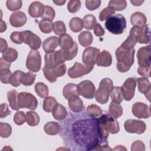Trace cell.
Returning <instances> with one entry per match:
<instances>
[{
	"label": "cell",
	"mask_w": 151,
	"mask_h": 151,
	"mask_svg": "<svg viewBox=\"0 0 151 151\" xmlns=\"http://www.w3.org/2000/svg\"><path fill=\"white\" fill-rule=\"evenodd\" d=\"M44 11V5L40 2H32L28 8V13L31 17H41Z\"/></svg>",
	"instance_id": "cell-20"
},
{
	"label": "cell",
	"mask_w": 151,
	"mask_h": 151,
	"mask_svg": "<svg viewBox=\"0 0 151 151\" xmlns=\"http://www.w3.org/2000/svg\"><path fill=\"white\" fill-rule=\"evenodd\" d=\"M53 2L57 5H63L65 3V1H53Z\"/></svg>",
	"instance_id": "cell-64"
},
{
	"label": "cell",
	"mask_w": 151,
	"mask_h": 151,
	"mask_svg": "<svg viewBox=\"0 0 151 151\" xmlns=\"http://www.w3.org/2000/svg\"><path fill=\"white\" fill-rule=\"evenodd\" d=\"M78 40L81 45L87 47L92 44L93 38L91 32L88 31H83L78 35Z\"/></svg>",
	"instance_id": "cell-28"
},
{
	"label": "cell",
	"mask_w": 151,
	"mask_h": 151,
	"mask_svg": "<svg viewBox=\"0 0 151 151\" xmlns=\"http://www.w3.org/2000/svg\"><path fill=\"white\" fill-rule=\"evenodd\" d=\"M63 55L65 61H68L73 60L77 55L78 52V45L76 42H74L73 46L68 50H63Z\"/></svg>",
	"instance_id": "cell-41"
},
{
	"label": "cell",
	"mask_w": 151,
	"mask_h": 151,
	"mask_svg": "<svg viewBox=\"0 0 151 151\" xmlns=\"http://www.w3.org/2000/svg\"><path fill=\"white\" fill-rule=\"evenodd\" d=\"M18 55V51L15 49L10 47L2 52V58L9 63L15 61L17 59Z\"/></svg>",
	"instance_id": "cell-31"
},
{
	"label": "cell",
	"mask_w": 151,
	"mask_h": 151,
	"mask_svg": "<svg viewBox=\"0 0 151 151\" xmlns=\"http://www.w3.org/2000/svg\"><path fill=\"white\" fill-rule=\"evenodd\" d=\"M55 12L53 8L50 6L45 5L44 6V11L41 16L42 19H48L52 21L55 17Z\"/></svg>",
	"instance_id": "cell-46"
},
{
	"label": "cell",
	"mask_w": 151,
	"mask_h": 151,
	"mask_svg": "<svg viewBox=\"0 0 151 151\" xmlns=\"http://www.w3.org/2000/svg\"><path fill=\"white\" fill-rule=\"evenodd\" d=\"M24 38V42L31 48V50H37L39 49L41 45V38L29 30L22 31Z\"/></svg>",
	"instance_id": "cell-13"
},
{
	"label": "cell",
	"mask_w": 151,
	"mask_h": 151,
	"mask_svg": "<svg viewBox=\"0 0 151 151\" xmlns=\"http://www.w3.org/2000/svg\"><path fill=\"white\" fill-rule=\"evenodd\" d=\"M133 114L139 119H147L150 116V107L148 105L142 102H136L132 108Z\"/></svg>",
	"instance_id": "cell-16"
},
{
	"label": "cell",
	"mask_w": 151,
	"mask_h": 151,
	"mask_svg": "<svg viewBox=\"0 0 151 151\" xmlns=\"http://www.w3.org/2000/svg\"><path fill=\"white\" fill-rule=\"evenodd\" d=\"M93 69V66L83 65L76 62L74 65L68 70V75L71 78H77L90 73Z\"/></svg>",
	"instance_id": "cell-10"
},
{
	"label": "cell",
	"mask_w": 151,
	"mask_h": 151,
	"mask_svg": "<svg viewBox=\"0 0 151 151\" xmlns=\"http://www.w3.org/2000/svg\"><path fill=\"white\" fill-rule=\"evenodd\" d=\"M18 104L19 108H27L30 110H35L38 106L36 97L31 93L21 92L18 96Z\"/></svg>",
	"instance_id": "cell-6"
},
{
	"label": "cell",
	"mask_w": 151,
	"mask_h": 151,
	"mask_svg": "<svg viewBox=\"0 0 151 151\" xmlns=\"http://www.w3.org/2000/svg\"><path fill=\"white\" fill-rule=\"evenodd\" d=\"M68 101L69 108L74 113H78L83 110V102L78 96L73 97Z\"/></svg>",
	"instance_id": "cell-25"
},
{
	"label": "cell",
	"mask_w": 151,
	"mask_h": 151,
	"mask_svg": "<svg viewBox=\"0 0 151 151\" xmlns=\"http://www.w3.org/2000/svg\"><path fill=\"white\" fill-rule=\"evenodd\" d=\"M12 132L11 126L6 123H0V135L3 138L8 137Z\"/></svg>",
	"instance_id": "cell-45"
},
{
	"label": "cell",
	"mask_w": 151,
	"mask_h": 151,
	"mask_svg": "<svg viewBox=\"0 0 151 151\" xmlns=\"http://www.w3.org/2000/svg\"><path fill=\"white\" fill-rule=\"evenodd\" d=\"M81 8V1L79 0H71L68 2L67 9L71 13H76Z\"/></svg>",
	"instance_id": "cell-49"
},
{
	"label": "cell",
	"mask_w": 151,
	"mask_h": 151,
	"mask_svg": "<svg viewBox=\"0 0 151 151\" xmlns=\"http://www.w3.org/2000/svg\"><path fill=\"white\" fill-rule=\"evenodd\" d=\"M124 127L125 130L128 133L140 134L145 132L146 125L143 121L136 119H129L125 121Z\"/></svg>",
	"instance_id": "cell-9"
},
{
	"label": "cell",
	"mask_w": 151,
	"mask_h": 151,
	"mask_svg": "<svg viewBox=\"0 0 151 151\" xmlns=\"http://www.w3.org/2000/svg\"><path fill=\"white\" fill-rule=\"evenodd\" d=\"M44 77L50 83H54L57 81V77L55 76L53 69L44 67L42 69Z\"/></svg>",
	"instance_id": "cell-48"
},
{
	"label": "cell",
	"mask_w": 151,
	"mask_h": 151,
	"mask_svg": "<svg viewBox=\"0 0 151 151\" xmlns=\"http://www.w3.org/2000/svg\"><path fill=\"white\" fill-rule=\"evenodd\" d=\"M35 77L36 74H34L31 71H29L28 73L23 72L21 78V83L25 86H31L34 83Z\"/></svg>",
	"instance_id": "cell-34"
},
{
	"label": "cell",
	"mask_w": 151,
	"mask_h": 151,
	"mask_svg": "<svg viewBox=\"0 0 151 151\" xmlns=\"http://www.w3.org/2000/svg\"><path fill=\"white\" fill-rule=\"evenodd\" d=\"M130 22L133 26L137 27H143L147 22L145 15L140 12H136L130 17Z\"/></svg>",
	"instance_id": "cell-23"
},
{
	"label": "cell",
	"mask_w": 151,
	"mask_h": 151,
	"mask_svg": "<svg viewBox=\"0 0 151 151\" xmlns=\"http://www.w3.org/2000/svg\"><path fill=\"white\" fill-rule=\"evenodd\" d=\"M57 103H58L54 97L52 96H48L45 97L43 101V104H42L43 110L45 111L48 113L51 112L54 107L55 106V105Z\"/></svg>",
	"instance_id": "cell-33"
},
{
	"label": "cell",
	"mask_w": 151,
	"mask_h": 151,
	"mask_svg": "<svg viewBox=\"0 0 151 151\" xmlns=\"http://www.w3.org/2000/svg\"><path fill=\"white\" fill-rule=\"evenodd\" d=\"M53 30L57 35H62L66 33V27L65 24L62 21H55L53 24Z\"/></svg>",
	"instance_id": "cell-43"
},
{
	"label": "cell",
	"mask_w": 151,
	"mask_h": 151,
	"mask_svg": "<svg viewBox=\"0 0 151 151\" xmlns=\"http://www.w3.org/2000/svg\"><path fill=\"white\" fill-rule=\"evenodd\" d=\"M86 111L88 115L91 117H98L102 114V110L96 104H90L87 106Z\"/></svg>",
	"instance_id": "cell-42"
},
{
	"label": "cell",
	"mask_w": 151,
	"mask_h": 151,
	"mask_svg": "<svg viewBox=\"0 0 151 151\" xmlns=\"http://www.w3.org/2000/svg\"><path fill=\"white\" fill-rule=\"evenodd\" d=\"M100 139L107 141L109 133L116 134L120 130V126L117 120L108 114H102L97 119Z\"/></svg>",
	"instance_id": "cell-1"
},
{
	"label": "cell",
	"mask_w": 151,
	"mask_h": 151,
	"mask_svg": "<svg viewBox=\"0 0 151 151\" xmlns=\"http://www.w3.org/2000/svg\"><path fill=\"white\" fill-rule=\"evenodd\" d=\"M6 29V25L5 24V22L4 21H3L1 19V28H0V32H3L4 31H5Z\"/></svg>",
	"instance_id": "cell-62"
},
{
	"label": "cell",
	"mask_w": 151,
	"mask_h": 151,
	"mask_svg": "<svg viewBox=\"0 0 151 151\" xmlns=\"http://www.w3.org/2000/svg\"><path fill=\"white\" fill-rule=\"evenodd\" d=\"M26 122L30 126H36L40 123V117L35 111H27L26 114Z\"/></svg>",
	"instance_id": "cell-36"
},
{
	"label": "cell",
	"mask_w": 151,
	"mask_h": 151,
	"mask_svg": "<svg viewBox=\"0 0 151 151\" xmlns=\"http://www.w3.org/2000/svg\"><path fill=\"white\" fill-rule=\"evenodd\" d=\"M9 23L14 27H21L27 21L26 15L22 11H17L12 13L9 17Z\"/></svg>",
	"instance_id": "cell-17"
},
{
	"label": "cell",
	"mask_w": 151,
	"mask_h": 151,
	"mask_svg": "<svg viewBox=\"0 0 151 151\" xmlns=\"http://www.w3.org/2000/svg\"><path fill=\"white\" fill-rule=\"evenodd\" d=\"M54 73L57 77L63 76L66 73V66L64 63L60 64L52 68Z\"/></svg>",
	"instance_id": "cell-54"
},
{
	"label": "cell",
	"mask_w": 151,
	"mask_h": 151,
	"mask_svg": "<svg viewBox=\"0 0 151 151\" xmlns=\"http://www.w3.org/2000/svg\"><path fill=\"white\" fill-rule=\"evenodd\" d=\"M61 129L60 124L55 122H49L44 126V130L49 135H56L58 134Z\"/></svg>",
	"instance_id": "cell-27"
},
{
	"label": "cell",
	"mask_w": 151,
	"mask_h": 151,
	"mask_svg": "<svg viewBox=\"0 0 151 151\" xmlns=\"http://www.w3.org/2000/svg\"><path fill=\"white\" fill-rule=\"evenodd\" d=\"M113 88L112 80L109 78H103L100 83L98 90L95 94V99L100 104H106L109 99L110 92Z\"/></svg>",
	"instance_id": "cell-4"
},
{
	"label": "cell",
	"mask_w": 151,
	"mask_h": 151,
	"mask_svg": "<svg viewBox=\"0 0 151 151\" xmlns=\"http://www.w3.org/2000/svg\"><path fill=\"white\" fill-rule=\"evenodd\" d=\"M41 57L38 51L31 50L27 57L26 67L27 69L33 73H37L41 69Z\"/></svg>",
	"instance_id": "cell-7"
},
{
	"label": "cell",
	"mask_w": 151,
	"mask_h": 151,
	"mask_svg": "<svg viewBox=\"0 0 151 151\" xmlns=\"http://www.w3.org/2000/svg\"><path fill=\"white\" fill-rule=\"evenodd\" d=\"M136 81L139 91L144 94L148 100L150 101L151 85L149 80L146 77H140L137 78Z\"/></svg>",
	"instance_id": "cell-18"
},
{
	"label": "cell",
	"mask_w": 151,
	"mask_h": 151,
	"mask_svg": "<svg viewBox=\"0 0 151 151\" xmlns=\"http://www.w3.org/2000/svg\"><path fill=\"white\" fill-rule=\"evenodd\" d=\"M144 1H130V2L134 6H140L143 3Z\"/></svg>",
	"instance_id": "cell-63"
},
{
	"label": "cell",
	"mask_w": 151,
	"mask_h": 151,
	"mask_svg": "<svg viewBox=\"0 0 151 151\" xmlns=\"http://www.w3.org/2000/svg\"><path fill=\"white\" fill-rule=\"evenodd\" d=\"M18 96L17 91L14 90L9 91L7 93V98L9 106L14 110H18L20 109L18 104Z\"/></svg>",
	"instance_id": "cell-29"
},
{
	"label": "cell",
	"mask_w": 151,
	"mask_h": 151,
	"mask_svg": "<svg viewBox=\"0 0 151 151\" xmlns=\"http://www.w3.org/2000/svg\"><path fill=\"white\" fill-rule=\"evenodd\" d=\"M70 29L74 32H80L83 29V20L78 17H73L69 22Z\"/></svg>",
	"instance_id": "cell-32"
},
{
	"label": "cell",
	"mask_w": 151,
	"mask_h": 151,
	"mask_svg": "<svg viewBox=\"0 0 151 151\" xmlns=\"http://www.w3.org/2000/svg\"><path fill=\"white\" fill-rule=\"evenodd\" d=\"M35 91L41 98H45L48 95V88L44 83L39 82L35 85Z\"/></svg>",
	"instance_id": "cell-37"
},
{
	"label": "cell",
	"mask_w": 151,
	"mask_h": 151,
	"mask_svg": "<svg viewBox=\"0 0 151 151\" xmlns=\"http://www.w3.org/2000/svg\"><path fill=\"white\" fill-rule=\"evenodd\" d=\"M11 63L6 61L2 57L0 58V69L10 68Z\"/></svg>",
	"instance_id": "cell-60"
},
{
	"label": "cell",
	"mask_w": 151,
	"mask_h": 151,
	"mask_svg": "<svg viewBox=\"0 0 151 151\" xmlns=\"http://www.w3.org/2000/svg\"><path fill=\"white\" fill-rule=\"evenodd\" d=\"M131 150L133 151H144L145 150V146L143 142L141 140H136L134 141L131 146Z\"/></svg>",
	"instance_id": "cell-57"
},
{
	"label": "cell",
	"mask_w": 151,
	"mask_h": 151,
	"mask_svg": "<svg viewBox=\"0 0 151 151\" xmlns=\"http://www.w3.org/2000/svg\"><path fill=\"white\" fill-rule=\"evenodd\" d=\"M23 72L21 70H16L11 76L9 79V84H11L12 86L18 87L21 85V78Z\"/></svg>",
	"instance_id": "cell-44"
},
{
	"label": "cell",
	"mask_w": 151,
	"mask_h": 151,
	"mask_svg": "<svg viewBox=\"0 0 151 151\" xmlns=\"http://www.w3.org/2000/svg\"><path fill=\"white\" fill-rule=\"evenodd\" d=\"M99 53L100 50L97 48L93 47L86 48L83 52V63L84 65L93 66L96 63V60Z\"/></svg>",
	"instance_id": "cell-14"
},
{
	"label": "cell",
	"mask_w": 151,
	"mask_h": 151,
	"mask_svg": "<svg viewBox=\"0 0 151 151\" xmlns=\"http://www.w3.org/2000/svg\"><path fill=\"white\" fill-rule=\"evenodd\" d=\"M26 121V115L24 112L22 111H18L15 113L14 116V123L18 125L23 124Z\"/></svg>",
	"instance_id": "cell-52"
},
{
	"label": "cell",
	"mask_w": 151,
	"mask_h": 151,
	"mask_svg": "<svg viewBox=\"0 0 151 151\" xmlns=\"http://www.w3.org/2000/svg\"><path fill=\"white\" fill-rule=\"evenodd\" d=\"M94 33L96 36L101 37L104 34L105 31L100 24H96L94 27Z\"/></svg>",
	"instance_id": "cell-59"
},
{
	"label": "cell",
	"mask_w": 151,
	"mask_h": 151,
	"mask_svg": "<svg viewBox=\"0 0 151 151\" xmlns=\"http://www.w3.org/2000/svg\"><path fill=\"white\" fill-rule=\"evenodd\" d=\"M135 50L133 48L126 49L120 46L116 51L115 55L117 63V69L121 73L128 71L134 63Z\"/></svg>",
	"instance_id": "cell-2"
},
{
	"label": "cell",
	"mask_w": 151,
	"mask_h": 151,
	"mask_svg": "<svg viewBox=\"0 0 151 151\" xmlns=\"http://www.w3.org/2000/svg\"><path fill=\"white\" fill-rule=\"evenodd\" d=\"M59 45V38L55 36L45 39L42 42V48L46 54L54 52Z\"/></svg>",
	"instance_id": "cell-19"
},
{
	"label": "cell",
	"mask_w": 151,
	"mask_h": 151,
	"mask_svg": "<svg viewBox=\"0 0 151 151\" xmlns=\"http://www.w3.org/2000/svg\"><path fill=\"white\" fill-rule=\"evenodd\" d=\"M114 13H115V11H114L109 6H107L100 12L99 17L101 21H103L104 20L107 19L109 17L111 16Z\"/></svg>",
	"instance_id": "cell-51"
},
{
	"label": "cell",
	"mask_w": 151,
	"mask_h": 151,
	"mask_svg": "<svg viewBox=\"0 0 151 151\" xmlns=\"http://www.w3.org/2000/svg\"><path fill=\"white\" fill-rule=\"evenodd\" d=\"M52 21L48 19H42L39 22V28L41 32L44 34H49L53 30Z\"/></svg>",
	"instance_id": "cell-38"
},
{
	"label": "cell",
	"mask_w": 151,
	"mask_h": 151,
	"mask_svg": "<svg viewBox=\"0 0 151 151\" xmlns=\"http://www.w3.org/2000/svg\"><path fill=\"white\" fill-rule=\"evenodd\" d=\"M86 8L90 11H93L97 9L101 4V1L96 0V1H89L87 0L85 2Z\"/></svg>",
	"instance_id": "cell-55"
},
{
	"label": "cell",
	"mask_w": 151,
	"mask_h": 151,
	"mask_svg": "<svg viewBox=\"0 0 151 151\" xmlns=\"http://www.w3.org/2000/svg\"><path fill=\"white\" fill-rule=\"evenodd\" d=\"M79 94L87 99H92L94 97L96 87L90 80H84L80 82L78 86Z\"/></svg>",
	"instance_id": "cell-12"
},
{
	"label": "cell",
	"mask_w": 151,
	"mask_h": 151,
	"mask_svg": "<svg viewBox=\"0 0 151 151\" xmlns=\"http://www.w3.org/2000/svg\"><path fill=\"white\" fill-rule=\"evenodd\" d=\"M122 107L119 104L111 101L109 107V113L115 119L120 117L123 114Z\"/></svg>",
	"instance_id": "cell-30"
},
{
	"label": "cell",
	"mask_w": 151,
	"mask_h": 151,
	"mask_svg": "<svg viewBox=\"0 0 151 151\" xmlns=\"http://www.w3.org/2000/svg\"><path fill=\"white\" fill-rule=\"evenodd\" d=\"M10 39L14 43L17 44H21L24 42V38L22 32L15 31L12 32L10 35Z\"/></svg>",
	"instance_id": "cell-53"
},
{
	"label": "cell",
	"mask_w": 151,
	"mask_h": 151,
	"mask_svg": "<svg viewBox=\"0 0 151 151\" xmlns=\"http://www.w3.org/2000/svg\"><path fill=\"white\" fill-rule=\"evenodd\" d=\"M112 63V57L110 52L106 50L100 52L97 58L96 64L99 67H109Z\"/></svg>",
	"instance_id": "cell-21"
},
{
	"label": "cell",
	"mask_w": 151,
	"mask_h": 151,
	"mask_svg": "<svg viewBox=\"0 0 151 151\" xmlns=\"http://www.w3.org/2000/svg\"><path fill=\"white\" fill-rule=\"evenodd\" d=\"M136 43L148 44L150 41V31L148 25L143 27H133L129 32L128 36Z\"/></svg>",
	"instance_id": "cell-5"
},
{
	"label": "cell",
	"mask_w": 151,
	"mask_h": 151,
	"mask_svg": "<svg viewBox=\"0 0 151 151\" xmlns=\"http://www.w3.org/2000/svg\"><path fill=\"white\" fill-rule=\"evenodd\" d=\"M63 94L67 100L76 96H78L80 94L77 86L73 83H68L66 84L63 88Z\"/></svg>",
	"instance_id": "cell-22"
},
{
	"label": "cell",
	"mask_w": 151,
	"mask_h": 151,
	"mask_svg": "<svg viewBox=\"0 0 151 151\" xmlns=\"http://www.w3.org/2000/svg\"><path fill=\"white\" fill-rule=\"evenodd\" d=\"M12 74V72L10 71L9 68L0 69V75H1V82L4 84L9 83V79H10Z\"/></svg>",
	"instance_id": "cell-50"
},
{
	"label": "cell",
	"mask_w": 151,
	"mask_h": 151,
	"mask_svg": "<svg viewBox=\"0 0 151 151\" xmlns=\"http://www.w3.org/2000/svg\"><path fill=\"white\" fill-rule=\"evenodd\" d=\"M96 22V18L94 16L91 14L87 15L84 16L83 19V27L87 29L91 30L93 28H94L95 25L97 24Z\"/></svg>",
	"instance_id": "cell-39"
},
{
	"label": "cell",
	"mask_w": 151,
	"mask_h": 151,
	"mask_svg": "<svg viewBox=\"0 0 151 151\" xmlns=\"http://www.w3.org/2000/svg\"><path fill=\"white\" fill-rule=\"evenodd\" d=\"M110 95L111 97V101L113 103L120 104L122 102L123 100L120 87H113L110 92Z\"/></svg>",
	"instance_id": "cell-35"
},
{
	"label": "cell",
	"mask_w": 151,
	"mask_h": 151,
	"mask_svg": "<svg viewBox=\"0 0 151 151\" xmlns=\"http://www.w3.org/2000/svg\"><path fill=\"white\" fill-rule=\"evenodd\" d=\"M137 73L142 77L149 78L150 77V66L141 67L139 66L137 68Z\"/></svg>",
	"instance_id": "cell-56"
},
{
	"label": "cell",
	"mask_w": 151,
	"mask_h": 151,
	"mask_svg": "<svg viewBox=\"0 0 151 151\" xmlns=\"http://www.w3.org/2000/svg\"><path fill=\"white\" fill-rule=\"evenodd\" d=\"M6 5L9 11H14L19 9L22 7V2L21 0H8L6 2Z\"/></svg>",
	"instance_id": "cell-47"
},
{
	"label": "cell",
	"mask_w": 151,
	"mask_h": 151,
	"mask_svg": "<svg viewBox=\"0 0 151 151\" xmlns=\"http://www.w3.org/2000/svg\"><path fill=\"white\" fill-rule=\"evenodd\" d=\"M126 20L120 14H114L109 17L105 22L106 28L111 34H121L126 28Z\"/></svg>",
	"instance_id": "cell-3"
},
{
	"label": "cell",
	"mask_w": 151,
	"mask_h": 151,
	"mask_svg": "<svg viewBox=\"0 0 151 151\" xmlns=\"http://www.w3.org/2000/svg\"><path fill=\"white\" fill-rule=\"evenodd\" d=\"M74 42L72 37L67 34H64L59 37V45L63 50H68L74 45Z\"/></svg>",
	"instance_id": "cell-26"
},
{
	"label": "cell",
	"mask_w": 151,
	"mask_h": 151,
	"mask_svg": "<svg viewBox=\"0 0 151 151\" xmlns=\"http://www.w3.org/2000/svg\"><path fill=\"white\" fill-rule=\"evenodd\" d=\"M136 87V80L132 77L128 78L124 82L121 88L123 99L126 101H130L134 97L135 88Z\"/></svg>",
	"instance_id": "cell-11"
},
{
	"label": "cell",
	"mask_w": 151,
	"mask_h": 151,
	"mask_svg": "<svg viewBox=\"0 0 151 151\" xmlns=\"http://www.w3.org/2000/svg\"><path fill=\"white\" fill-rule=\"evenodd\" d=\"M52 114L55 120L62 121L67 117V111L64 106L57 103L52 111Z\"/></svg>",
	"instance_id": "cell-24"
},
{
	"label": "cell",
	"mask_w": 151,
	"mask_h": 151,
	"mask_svg": "<svg viewBox=\"0 0 151 151\" xmlns=\"http://www.w3.org/2000/svg\"><path fill=\"white\" fill-rule=\"evenodd\" d=\"M137 58L139 66H150L151 51L150 45L140 47L137 51Z\"/></svg>",
	"instance_id": "cell-15"
},
{
	"label": "cell",
	"mask_w": 151,
	"mask_h": 151,
	"mask_svg": "<svg viewBox=\"0 0 151 151\" xmlns=\"http://www.w3.org/2000/svg\"><path fill=\"white\" fill-rule=\"evenodd\" d=\"M1 40V43H0V45H1V48H0V51L1 52H3L4 51H5L7 48H8V44L7 42L5 40L1 38H0Z\"/></svg>",
	"instance_id": "cell-61"
},
{
	"label": "cell",
	"mask_w": 151,
	"mask_h": 151,
	"mask_svg": "<svg viewBox=\"0 0 151 151\" xmlns=\"http://www.w3.org/2000/svg\"><path fill=\"white\" fill-rule=\"evenodd\" d=\"M44 60L45 67L50 68H53L57 65L64 63L65 61L62 49L46 54Z\"/></svg>",
	"instance_id": "cell-8"
},
{
	"label": "cell",
	"mask_w": 151,
	"mask_h": 151,
	"mask_svg": "<svg viewBox=\"0 0 151 151\" xmlns=\"http://www.w3.org/2000/svg\"><path fill=\"white\" fill-rule=\"evenodd\" d=\"M108 6L111 8L114 11H120L126 9L127 2L124 0H111L109 2Z\"/></svg>",
	"instance_id": "cell-40"
},
{
	"label": "cell",
	"mask_w": 151,
	"mask_h": 151,
	"mask_svg": "<svg viewBox=\"0 0 151 151\" xmlns=\"http://www.w3.org/2000/svg\"><path fill=\"white\" fill-rule=\"evenodd\" d=\"M11 113V111L8 109V104L6 103H2L0 106V117L4 118Z\"/></svg>",
	"instance_id": "cell-58"
}]
</instances>
